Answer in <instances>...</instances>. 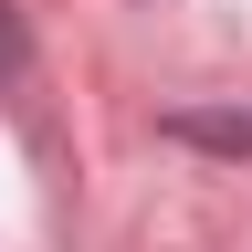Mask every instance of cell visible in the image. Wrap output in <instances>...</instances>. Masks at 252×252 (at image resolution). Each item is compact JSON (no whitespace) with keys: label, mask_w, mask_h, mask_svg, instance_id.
<instances>
[{"label":"cell","mask_w":252,"mask_h":252,"mask_svg":"<svg viewBox=\"0 0 252 252\" xmlns=\"http://www.w3.org/2000/svg\"><path fill=\"white\" fill-rule=\"evenodd\" d=\"M21 63H32V32H21V11H11V0H0V84H11Z\"/></svg>","instance_id":"obj_2"},{"label":"cell","mask_w":252,"mask_h":252,"mask_svg":"<svg viewBox=\"0 0 252 252\" xmlns=\"http://www.w3.org/2000/svg\"><path fill=\"white\" fill-rule=\"evenodd\" d=\"M179 137H200V147H252V116H179Z\"/></svg>","instance_id":"obj_1"}]
</instances>
